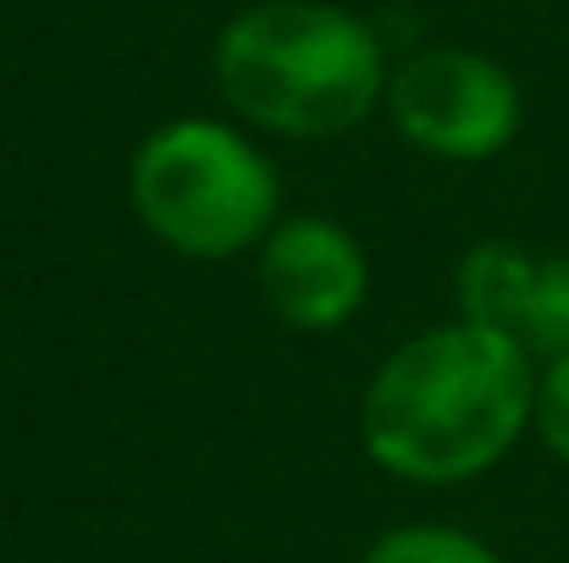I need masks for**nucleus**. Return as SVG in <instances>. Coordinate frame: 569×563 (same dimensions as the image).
<instances>
[{
	"label": "nucleus",
	"instance_id": "nucleus-1",
	"mask_svg": "<svg viewBox=\"0 0 569 563\" xmlns=\"http://www.w3.org/2000/svg\"><path fill=\"white\" fill-rule=\"evenodd\" d=\"M537 360L476 321H442L398 343L360 392V442L409 486L492 475L537 414Z\"/></svg>",
	"mask_w": 569,
	"mask_h": 563
},
{
	"label": "nucleus",
	"instance_id": "nucleus-2",
	"mask_svg": "<svg viewBox=\"0 0 569 563\" xmlns=\"http://www.w3.org/2000/svg\"><path fill=\"white\" fill-rule=\"evenodd\" d=\"M377 28L332 0H254L216 33L210 78L227 111L271 139L355 133L387 94Z\"/></svg>",
	"mask_w": 569,
	"mask_h": 563
},
{
	"label": "nucleus",
	"instance_id": "nucleus-6",
	"mask_svg": "<svg viewBox=\"0 0 569 563\" xmlns=\"http://www.w3.org/2000/svg\"><path fill=\"white\" fill-rule=\"evenodd\" d=\"M453 288L459 321L503 332L537 365L569 354V254H531L526 243L487 238L459 260Z\"/></svg>",
	"mask_w": 569,
	"mask_h": 563
},
{
	"label": "nucleus",
	"instance_id": "nucleus-3",
	"mask_svg": "<svg viewBox=\"0 0 569 563\" xmlns=\"http://www.w3.org/2000/svg\"><path fill=\"white\" fill-rule=\"evenodd\" d=\"M128 204L161 249L210 265L266 243V232L282 221V183L243 128L178 117L133 150Z\"/></svg>",
	"mask_w": 569,
	"mask_h": 563
},
{
	"label": "nucleus",
	"instance_id": "nucleus-4",
	"mask_svg": "<svg viewBox=\"0 0 569 563\" xmlns=\"http://www.w3.org/2000/svg\"><path fill=\"white\" fill-rule=\"evenodd\" d=\"M381 111L409 150L453 167L503 155L526 122L515 72L470 44H426L403 56L387 72Z\"/></svg>",
	"mask_w": 569,
	"mask_h": 563
},
{
	"label": "nucleus",
	"instance_id": "nucleus-5",
	"mask_svg": "<svg viewBox=\"0 0 569 563\" xmlns=\"http://www.w3.org/2000/svg\"><path fill=\"white\" fill-rule=\"evenodd\" d=\"M254 282L266 310L293 332H338L360 315L371 293V260L366 243L316 210L282 215L266 243L254 249Z\"/></svg>",
	"mask_w": 569,
	"mask_h": 563
},
{
	"label": "nucleus",
	"instance_id": "nucleus-7",
	"mask_svg": "<svg viewBox=\"0 0 569 563\" xmlns=\"http://www.w3.org/2000/svg\"><path fill=\"white\" fill-rule=\"evenodd\" d=\"M360 563H503L481 536L459 531V525H392L360 553Z\"/></svg>",
	"mask_w": 569,
	"mask_h": 563
},
{
	"label": "nucleus",
	"instance_id": "nucleus-8",
	"mask_svg": "<svg viewBox=\"0 0 569 563\" xmlns=\"http://www.w3.org/2000/svg\"><path fill=\"white\" fill-rule=\"evenodd\" d=\"M531 431L542 436V448L569 470V354L548 360L537 371V414H531Z\"/></svg>",
	"mask_w": 569,
	"mask_h": 563
}]
</instances>
